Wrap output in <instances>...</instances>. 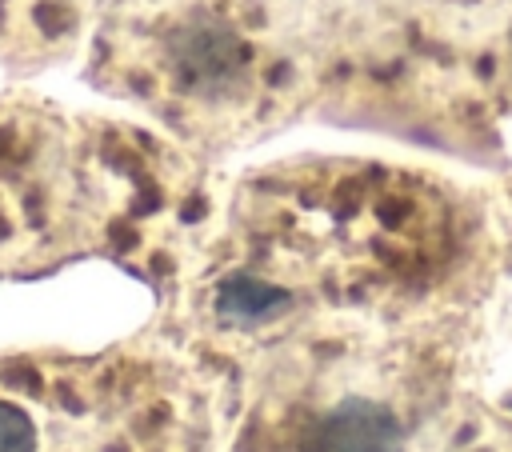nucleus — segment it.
<instances>
[{"label":"nucleus","mask_w":512,"mask_h":452,"mask_svg":"<svg viewBox=\"0 0 512 452\" xmlns=\"http://www.w3.org/2000/svg\"><path fill=\"white\" fill-rule=\"evenodd\" d=\"M268 0H136L128 36L144 40V76L176 108L240 104L272 60Z\"/></svg>","instance_id":"obj_1"},{"label":"nucleus","mask_w":512,"mask_h":452,"mask_svg":"<svg viewBox=\"0 0 512 452\" xmlns=\"http://www.w3.org/2000/svg\"><path fill=\"white\" fill-rule=\"evenodd\" d=\"M300 452H404V428L384 404L344 400L304 432Z\"/></svg>","instance_id":"obj_2"},{"label":"nucleus","mask_w":512,"mask_h":452,"mask_svg":"<svg viewBox=\"0 0 512 452\" xmlns=\"http://www.w3.org/2000/svg\"><path fill=\"white\" fill-rule=\"evenodd\" d=\"M288 308V292L276 288L272 280L264 276H252V272H236L228 280L216 284V312L224 320H236V324H260L276 312Z\"/></svg>","instance_id":"obj_3"},{"label":"nucleus","mask_w":512,"mask_h":452,"mask_svg":"<svg viewBox=\"0 0 512 452\" xmlns=\"http://www.w3.org/2000/svg\"><path fill=\"white\" fill-rule=\"evenodd\" d=\"M0 452H40V428L28 408L0 396Z\"/></svg>","instance_id":"obj_4"}]
</instances>
